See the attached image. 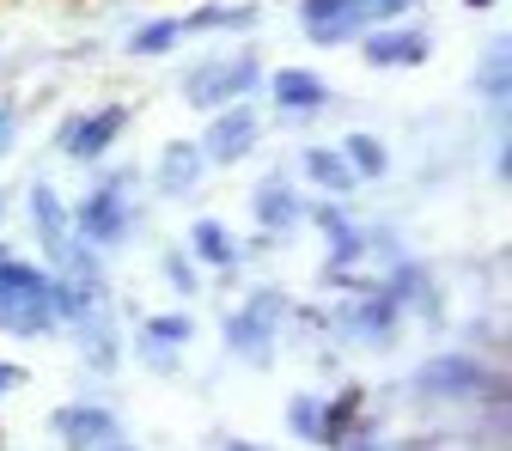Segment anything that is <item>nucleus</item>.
I'll use <instances>...</instances> for the list:
<instances>
[{"label":"nucleus","instance_id":"1","mask_svg":"<svg viewBox=\"0 0 512 451\" xmlns=\"http://www.w3.org/2000/svg\"><path fill=\"white\" fill-rule=\"evenodd\" d=\"M49 311H55V293L37 269L25 263H0V330H13V336H31L49 324Z\"/></svg>","mask_w":512,"mask_h":451},{"label":"nucleus","instance_id":"2","mask_svg":"<svg viewBox=\"0 0 512 451\" xmlns=\"http://www.w3.org/2000/svg\"><path fill=\"white\" fill-rule=\"evenodd\" d=\"M250 147H256V116H250L244 104H232V110H214L208 141H202L196 153H208V159H244Z\"/></svg>","mask_w":512,"mask_h":451},{"label":"nucleus","instance_id":"3","mask_svg":"<svg viewBox=\"0 0 512 451\" xmlns=\"http://www.w3.org/2000/svg\"><path fill=\"white\" fill-rule=\"evenodd\" d=\"M299 19H305V37L311 43H342L366 13H360V0H305Z\"/></svg>","mask_w":512,"mask_h":451},{"label":"nucleus","instance_id":"4","mask_svg":"<svg viewBox=\"0 0 512 451\" xmlns=\"http://www.w3.org/2000/svg\"><path fill=\"white\" fill-rule=\"evenodd\" d=\"M250 80H256L250 61H232V68H220V61H214V68H202L196 80H189V98H196L202 110H226V98H238Z\"/></svg>","mask_w":512,"mask_h":451},{"label":"nucleus","instance_id":"5","mask_svg":"<svg viewBox=\"0 0 512 451\" xmlns=\"http://www.w3.org/2000/svg\"><path fill=\"white\" fill-rule=\"evenodd\" d=\"M122 122H128V110H122V104H104L98 116H86L80 128H68V135H61V147H68L74 159H98V153L122 135Z\"/></svg>","mask_w":512,"mask_h":451},{"label":"nucleus","instance_id":"6","mask_svg":"<svg viewBox=\"0 0 512 451\" xmlns=\"http://www.w3.org/2000/svg\"><path fill=\"white\" fill-rule=\"evenodd\" d=\"M55 427H61V439L80 445V451H98V445H110V439H116V421H110L104 409H61V415H55Z\"/></svg>","mask_w":512,"mask_h":451},{"label":"nucleus","instance_id":"7","mask_svg":"<svg viewBox=\"0 0 512 451\" xmlns=\"http://www.w3.org/2000/svg\"><path fill=\"white\" fill-rule=\"evenodd\" d=\"M74 220H80V232H86V238H98V244H104V238H116V232H122V220H128L122 189H98V196H92Z\"/></svg>","mask_w":512,"mask_h":451},{"label":"nucleus","instance_id":"8","mask_svg":"<svg viewBox=\"0 0 512 451\" xmlns=\"http://www.w3.org/2000/svg\"><path fill=\"white\" fill-rule=\"evenodd\" d=\"M324 98H330L324 80L305 74V68H281V74H275V104H287V110H317Z\"/></svg>","mask_w":512,"mask_h":451},{"label":"nucleus","instance_id":"9","mask_svg":"<svg viewBox=\"0 0 512 451\" xmlns=\"http://www.w3.org/2000/svg\"><path fill=\"white\" fill-rule=\"evenodd\" d=\"M421 55H427L421 31H391V37H372L366 43V61H378V68H391V61H421Z\"/></svg>","mask_w":512,"mask_h":451},{"label":"nucleus","instance_id":"10","mask_svg":"<svg viewBox=\"0 0 512 451\" xmlns=\"http://www.w3.org/2000/svg\"><path fill=\"white\" fill-rule=\"evenodd\" d=\"M305 171H311V183H324V189H354V183H360V177L348 171V159L330 153V147H311V153H305Z\"/></svg>","mask_w":512,"mask_h":451},{"label":"nucleus","instance_id":"11","mask_svg":"<svg viewBox=\"0 0 512 451\" xmlns=\"http://www.w3.org/2000/svg\"><path fill=\"white\" fill-rule=\"evenodd\" d=\"M31 208H37V232H43V238L61 250V238H68V214H61L55 189H43V183H37V189H31Z\"/></svg>","mask_w":512,"mask_h":451},{"label":"nucleus","instance_id":"12","mask_svg":"<svg viewBox=\"0 0 512 451\" xmlns=\"http://www.w3.org/2000/svg\"><path fill=\"white\" fill-rule=\"evenodd\" d=\"M342 159H348V171H354V177H384V165H391V153H384L372 135H354V141L342 147Z\"/></svg>","mask_w":512,"mask_h":451},{"label":"nucleus","instance_id":"13","mask_svg":"<svg viewBox=\"0 0 512 451\" xmlns=\"http://www.w3.org/2000/svg\"><path fill=\"white\" fill-rule=\"evenodd\" d=\"M177 37H183V19H153L147 31H135V37H128V55H165Z\"/></svg>","mask_w":512,"mask_h":451},{"label":"nucleus","instance_id":"14","mask_svg":"<svg viewBox=\"0 0 512 451\" xmlns=\"http://www.w3.org/2000/svg\"><path fill=\"white\" fill-rule=\"evenodd\" d=\"M256 220H263V226H287V220H293V196H287L281 183H263V189H256Z\"/></svg>","mask_w":512,"mask_h":451},{"label":"nucleus","instance_id":"15","mask_svg":"<svg viewBox=\"0 0 512 451\" xmlns=\"http://www.w3.org/2000/svg\"><path fill=\"white\" fill-rule=\"evenodd\" d=\"M196 165H202L196 147H165V189H189L196 183Z\"/></svg>","mask_w":512,"mask_h":451},{"label":"nucleus","instance_id":"16","mask_svg":"<svg viewBox=\"0 0 512 451\" xmlns=\"http://www.w3.org/2000/svg\"><path fill=\"white\" fill-rule=\"evenodd\" d=\"M196 250L208 256V263H220V269H226L232 256H238V244H232V238H226V232H220L214 220H202V226H196Z\"/></svg>","mask_w":512,"mask_h":451},{"label":"nucleus","instance_id":"17","mask_svg":"<svg viewBox=\"0 0 512 451\" xmlns=\"http://www.w3.org/2000/svg\"><path fill=\"white\" fill-rule=\"evenodd\" d=\"M445 372H427V384H439V391H476V366L470 360H439Z\"/></svg>","mask_w":512,"mask_h":451},{"label":"nucleus","instance_id":"18","mask_svg":"<svg viewBox=\"0 0 512 451\" xmlns=\"http://www.w3.org/2000/svg\"><path fill=\"white\" fill-rule=\"evenodd\" d=\"M183 336H189V317H159V324L147 330V342H159V348L165 342H183Z\"/></svg>","mask_w":512,"mask_h":451},{"label":"nucleus","instance_id":"19","mask_svg":"<svg viewBox=\"0 0 512 451\" xmlns=\"http://www.w3.org/2000/svg\"><path fill=\"white\" fill-rule=\"evenodd\" d=\"M482 92H494V98L506 92V49H500V43H494V55H488V74H482Z\"/></svg>","mask_w":512,"mask_h":451},{"label":"nucleus","instance_id":"20","mask_svg":"<svg viewBox=\"0 0 512 451\" xmlns=\"http://www.w3.org/2000/svg\"><path fill=\"white\" fill-rule=\"evenodd\" d=\"M293 427H299L305 439H317V409H311V397H299V403H293Z\"/></svg>","mask_w":512,"mask_h":451},{"label":"nucleus","instance_id":"21","mask_svg":"<svg viewBox=\"0 0 512 451\" xmlns=\"http://www.w3.org/2000/svg\"><path fill=\"white\" fill-rule=\"evenodd\" d=\"M360 13H372V19H391V13H403V0H360Z\"/></svg>","mask_w":512,"mask_h":451},{"label":"nucleus","instance_id":"22","mask_svg":"<svg viewBox=\"0 0 512 451\" xmlns=\"http://www.w3.org/2000/svg\"><path fill=\"white\" fill-rule=\"evenodd\" d=\"M13 384H19V372H13V366H0V397H7Z\"/></svg>","mask_w":512,"mask_h":451},{"label":"nucleus","instance_id":"23","mask_svg":"<svg viewBox=\"0 0 512 451\" xmlns=\"http://www.w3.org/2000/svg\"><path fill=\"white\" fill-rule=\"evenodd\" d=\"M0 147H7V116H0Z\"/></svg>","mask_w":512,"mask_h":451},{"label":"nucleus","instance_id":"24","mask_svg":"<svg viewBox=\"0 0 512 451\" xmlns=\"http://www.w3.org/2000/svg\"><path fill=\"white\" fill-rule=\"evenodd\" d=\"M98 451H122V445H98Z\"/></svg>","mask_w":512,"mask_h":451},{"label":"nucleus","instance_id":"25","mask_svg":"<svg viewBox=\"0 0 512 451\" xmlns=\"http://www.w3.org/2000/svg\"><path fill=\"white\" fill-rule=\"evenodd\" d=\"M476 7H488V0H476Z\"/></svg>","mask_w":512,"mask_h":451},{"label":"nucleus","instance_id":"26","mask_svg":"<svg viewBox=\"0 0 512 451\" xmlns=\"http://www.w3.org/2000/svg\"><path fill=\"white\" fill-rule=\"evenodd\" d=\"M0 263H7V256H0Z\"/></svg>","mask_w":512,"mask_h":451},{"label":"nucleus","instance_id":"27","mask_svg":"<svg viewBox=\"0 0 512 451\" xmlns=\"http://www.w3.org/2000/svg\"><path fill=\"white\" fill-rule=\"evenodd\" d=\"M0 208H7V202H0Z\"/></svg>","mask_w":512,"mask_h":451}]
</instances>
